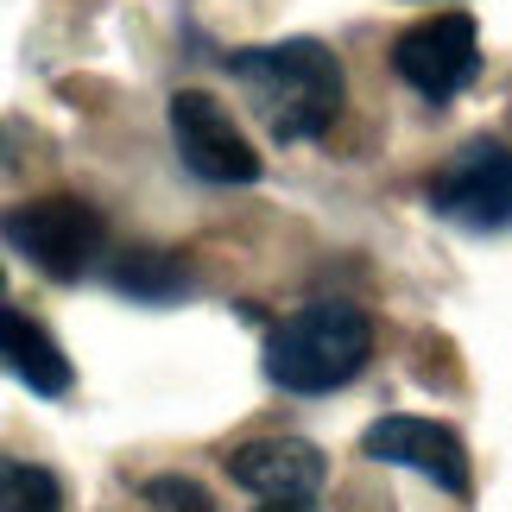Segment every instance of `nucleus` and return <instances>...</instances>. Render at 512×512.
I'll list each match as a JSON object with an SVG mask.
<instances>
[{"label":"nucleus","mask_w":512,"mask_h":512,"mask_svg":"<svg viewBox=\"0 0 512 512\" xmlns=\"http://www.w3.org/2000/svg\"><path fill=\"white\" fill-rule=\"evenodd\" d=\"M108 285L121 291V298H133V304H171V298L190 291V272L165 247H127L121 260L108 266Z\"/></svg>","instance_id":"obj_10"},{"label":"nucleus","mask_w":512,"mask_h":512,"mask_svg":"<svg viewBox=\"0 0 512 512\" xmlns=\"http://www.w3.org/2000/svg\"><path fill=\"white\" fill-rule=\"evenodd\" d=\"M146 500L159 506V512H215L209 487L190 481V475H159V481H146Z\"/></svg>","instance_id":"obj_12"},{"label":"nucleus","mask_w":512,"mask_h":512,"mask_svg":"<svg viewBox=\"0 0 512 512\" xmlns=\"http://www.w3.org/2000/svg\"><path fill=\"white\" fill-rule=\"evenodd\" d=\"M367 361H373V323L361 304H342V298H317L291 310L266 336V380L298 392V399L348 386Z\"/></svg>","instance_id":"obj_2"},{"label":"nucleus","mask_w":512,"mask_h":512,"mask_svg":"<svg viewBox=\"0 0 512 512\" xmlns=\"http://www.w3.org/2000/svg\"><path fill=\"white\" fill-rule=\"evenodd\" d=\"M260 512H310V500H266Z\"/></svg>","instance_id":"obj_13"},{"label":"nucleus","mask_w":512,"mask_h":512,"mask_svg":"<svg viewBox=\"0 0 512 512\" xmlns=\"http://www.w3.org/2000/svg\"><path fill=\"white\" fill-rule=\"evenodd\" d=\"M171 146L184 159L190 177L203 184H260V152L247 146V133L234 127V114L203 89H177L171 95Z\"/></svg>","instance_id":"obj_5"},{"label":"nucleus","mask_w":512,"mask_h":512,"mask_svg":"<svg viewBox=\"0 0 512 512\" xmlns=\"http://www.w3.org/2000/svg\"><path fill=\"white\" fill-rule=\"evenodd\" d=\"M430 209L468 234L512 228V146L468 140L462 152H449V165L430 177Z\"/></svg>","instance_id":"obj_4"},{"label":"nucleus","mask_w":512,"mask_h":512,"mask_svg":"<svg viewBox=\"0 0 512 512\" xmlns=\"http://www.w3.org/2000/svg\"><path fill=\"white\" fill-rule=\"evenodd\" d=\"M0 512H64V487L38 462H0Z\"/></svg>","instance_id":"obj_11"},{"label":"nucleus","mask_w":512,"mask_h":512,"mask_svg":"<svg viewBox=\"0 0 512 512\" xmlns=\"http://www.w3.org/2000/svg\"><path fill=\"white\" fill-rule=\"evenodd\" d=\"M0 367H7L19 386L45 392V399H64V392L76 386L70 354L57 348V336H51V329H38L32 317H19L13 304H0Z\"/></svg>","instance_id":"obj_9"},{"label":"nucleus","mask_w":512,"mask_h":512,"mask_svg":"<svg viewBox=\"0 0 512 512\" xmlns=\"http://www.w3.org/2000/svg\"><path fill=\"white\" fill-rule=\"evenodd\" d=\"M228 481L247 487L260 500H317V487L329 481V462L317 443L304 437H253V443H234L228 456Z\"/></svg>","instance_id":"obj_8"},{"label":"nucleus","mask_w":512,"mask_h":512,"mask_svg":"<svg viewBox=\"0 0 512 512\" xmlns=\"http://www.w3.org/2000/svg\"><path fill=\"white\" fill-rule=\"evenodd\" d=\"M392 70H399L424 102H449V95H462L468 83H475V70H481L475 19H468V13H430V19H418V26L392 45Z\"/></svg>","instance_id":"obj_6"},{"label":"nucleus","mask_w":512,"mask_h":512,"mask_svg":"<svg viewBox=\"0 0 512 512\" xmlns=\"http://www.w3.org/2000/svg\"><path fill=\"white\" fill-rule=\"evenodd\" d=\"M0 241L19 260H32L45 279H83L95 266V253L108 247V222L102 209L83 196H38V203H13L0 209Z\"/></svg>","instance_id":"obj_3"},{"label":"nucleus","mask_w":512,"mask_h":512,"mask_svg":"<svg viewBox=\"0 0 512 512\" xmlns=\"http://www.w3.org/2000/svg\"><path fill=\"white\" fill-rule=\"evenodd\" d=\"M361 456L386 462V468H411V475L437 481L443 494H468V449L449 424L437 418H411V411H392V418H373L361 430Z\"/></svg>","instance_id":"obj_7"},{"label":"nucleus","mask_w":512,"mask_h":512,"mask_svg":"<svg viewBox=\"0 0 512 512\" xmlns=\"http://www.w3.org/2000/svg\"><path fill=\"white\" fill-rule=\"evenodd\" d=\"M228 76L241 83L247 108L260 114V127L279 146L317 140V133L336 127L348 76L342 57L323 45V38H279V45H247L228 57Z\"/></svg>","instance_id":"obj_1"}]
</instances>
